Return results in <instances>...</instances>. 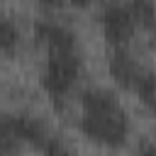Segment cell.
Wrapping results in <instances>:
<instances>
[{
	"instance_id": "cell-1",
	"label": "cell",
	"mask_w": 156,
	"mask_h": 156,
	"mask_svg": "<svg viewBox=\"0 0 156 156\" xmlns=\"http://www.w3.org/2000/svg\"><path fill=\"white\" fill-rule=\"evenodd\" d=\"M80 105H83L80 129L88 139L112 146V149L124 144L127 132H129V119L112 90L90 88L80 95Z\"/></svg>"
},
{
	"instance_id": "cell-2",
	"label": "cell",
	"mask_w": 156,
	"mask_h": 156,
	"mask_svg": "<svg viewBox=\"0 0 156 156\" xmlns=\"http://www.w3.org/2000/svg\"><path fill=\"white\" fill-rule=\"evenodd\" d=\"M78 73H80V58L76 54V49L73 51H49L41 85L54 98L56 107H63V95L73 88Z\"/></svg>"
},
{
	"instance_id": "cell-3",
	"label": "cell",
	"mask_w": 156,
	"mask_h": 156,
	"mask_svg": "<svg viewBox=\"0 0 156 156\" xmlns=\"http://www.w3.org/2000/svg\"><path fill=\"white\" fill-rule=\"evenodd\" d=\"M100 20H102L105 39H107L112 46H117V49H119L122 44H127V41L132 39L134 29H136V24H134V20H132L127 5H117V2L107 5Z\"/></svg>"
},
{
	"instance_id": "cell-4",
	"label": "cell",
	"mask_w": 156,
	"mask_h": 156,
	"mask_svg": "<svg viewBox=\"0 0 156 156\" xmlns=\"http://www.w3.org/2000/svg\"><path fill=\"white\" fill-rule=\"evenodd\" d=\"M34 37L49 46V51H73L76 49V34L68 27L39 20L34 22Z\"/></svg>"
},
{
	"instance_id": "cell-5",
	"label": "cell",
	"mask_w": 156,
	"mask_h": 156,
	"mask_svg": "<svg viewBox=\"0 0 156 156\" xmlns=\"http://www.w3.org/2000/svg\"><path fill=\"white\" fill-rule=\"evenodd\" d=\"M110 73L117 80V85H122L124 90H134L136 83H139V78H141V73H144V68L132 58L129 51L117 49L110 56Z\"/></svg>"
},
{
	"instance_id": "cell-6",
	"label": "cell",
	"mask_w": 156,
	"mask_h": 156,
	"mask_svg": "<svg viewBox=\"0 0 156 156\" xmlns=\"http://www.w3.org/2000/svg\"><path fill=\"white\" fill-rule=\"evenodd\" d=\"M10 127H12V132H15V136H17L20 141H27V144H32V146L39 149V151L44 149L46 139L51 136L49 129L44 127V122L34 119V117H29V115L10 117Z\"/></svg>"
},
{
	"instance_id": "cell-7",
	"label": "cell",
	"mask_w": 156,
	"mask_h": 156,
	"mask_svg": "<svg viewBox=\"0 0 156 156\" xmlns=\"http://www.w3.org/2000/svg\"><path fill=\"white\" fill-rule=\"evenodd\" d=\"M129 15L136 27H154L156 24V5L154 0H129Z\"/></svg>"
},
{
	"instance_id": "cell-8",
	"label": "cell",
	"mask_w": 156,
	"mask_h": 156,
	"mask_svg": "<svg viewBox=\"0 0 156 156\" xmlns=\"http://www.w3.org/2000/svg\"><path fill=\"white\" fill-rule=\"evenodd\" d=\"M134 90L139 93L141 102H144L146 107H151V110L156 112V73H149V71H144Z\"/></svg>"
},
{
	"instance_id": "cell-9",
	"label": "cell",
	"mask_w": 156,
	"mask_h": 156,
	"mask_svg": "<svg viewBox=\"0 0 156 156\" xmlns=\"http://www.w3.org/2000/svg\"><path fill=\"white\" fill-rule=\"evenodd\" d=\"M20 139L10 127V117H0V156H15Z\"/></svg>"
},
{
	"instance_id": "cell-10",
	"label": "cell",
	"mask_w": 156,
	"mask_h": 156,
	"mask_svg": "<svg viewBox=\"0 0 156 156\" xmlns=\"http://www.w3.org/2000/svg\"><path fill=\"white\" fill-rule=\"evenodd\" d=\"M17 44V29L12 22L0 20V51H12Z\"/></svg>"
},
{
	"instance_id": "cell-11",
	"label": "cell",
	"mask_w": 156,
	"mask_h": 156,
	"mask_svg": "<svg viewBox=\"0 0 156 156\" xmlns=\"http://www.w3.org/2000/svg\"><path fill=\"white\" fill-rule=\"evenodd\" d=\"M41 154L44 156H71V149L66 146V141L63 139H58V136H49L46 139V144H44V149H41Z\"/></svg>"
},
{
	"instance_id": "cell-12",
	"label": "cell",
	"mask_w": 156,
	"mask_h": 156,
	"mask_svg": "<svg viewBox=\"0 0 156 156\" xmlns=\"http://www.w3.org/2000/svg\"><path fill=\"white\" fill-rule=\"evenodd\" d=\"M139 156H156V141H141L139 144Z\"/></svg>"
},
{
	"instance_id": "cell-13",
	"label": "cell",
	"mask_w": 156,
	"mask_h": 156,
	"mask_svg": "<svg viewBox=\"0 0 156 156\" xmlns=\"http://www.w3.org/2000/svg\"><path fill=\"white\" fill-rule=\"evenodd\" d=\"M41 5H46V7H61L63 5V0H39Z\"/></svg>"
},
{
	"instance_id": "cell-14",
	"label": "cell",
	"mask_w": 156,
	"mask_h": 156,
	"mask_svg": "<svg viewBox=\"0 0 156 156\" xmlns=\"http://www.w3.org/2000/svg\"><path fill=\"white\" fill-rule=\"evenodd\" d=\"M154 29H156V24H154Z\"/></svg>"
}]
</instances>
